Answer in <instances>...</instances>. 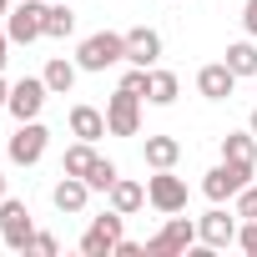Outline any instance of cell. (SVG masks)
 Segmentation results:
<instances>
[{
	"label": "cell",
	"instance_id": "6da1fadb",
	"mask_svg": "<svg viewBox=\"0 0 257 257\" xmlns=\"http://www.w3.org/2000/svg\"><path fill=\"white\" fill-rule=\"evenodd\" d=\"M116 61H126V36L121 31H96V36H86L81 46H76V66L81 71H111Z\"/></svg>",
	"mask_w": 257,
	"mask_h": 257
},
{
	"label": "cell",
	"instance_id": "7a4b0ae2",
	"mask_svg": "<svg viewBox=\"0 0 257 257\" xmlns=\"http://www.w3.org/2000/svg\"><path fill=\"white\" fill-rule=\"evenodd\" d=\"M252 162H217L207 177H202V192H207V202H232L247 182H252Z\"/></svg>",
	"mask_w": 257,
	"mask_h": 257
},
{
	"label": "cell",
	"instance_id": "3957f363",
	"mask_svg": "<svg viewBox=\"0 0 257 257\" xmlns=\"http://www.w3.org/2000/svg\"><path fill=\"white\" fill-rule=\"evenodd\" d=\"M192 247H197V222L182 217V212H172V217L162 222V232L147 237V252H152V257H177V252H192Z\"/></svg>",
	"mask_w": 257,
	"mask_h": 257
},
{
	"label": "cell",
	"instance_id": "277c9868",
	"mask_svg": "<svg viewBox=\"0 0 257 257\" xmlns=\"http://www.w3.org/2000/svg\"><path fill=\"white\" fill-rule=\"evenodd\" d=\"M31 237H36L31 207L21 197H6V202H0V242H6L11 252H31Z\"/></svg>",
	"mask_w": 257,
	"mask_h": 257
},
{
	"label": "cell",
	"instance_id": "5b68a950",
	"mask_svg": "<svg viewBox=\"0 0 257 257\" xmlns=\"http://www.w3.org/2000/svg\"><path fill=\"white\" fill-rule=\"evenodd\" d=\"M46 142H51V132L41 126V116H36V121H16V132H11V142H6V157H11L16 167H36V162L46 157Z\"/></svg>",
	"mask_w": 257,
	"mask_h": 257
},
{
	"label": "cell",
	"instance_id": "8992f818",
	"mask_svg": "<svg viewBox=\"0 0 257 257\" xmlns=\"http://www.w3.org/2000/svg\"><path fill=\"white\" fill-rule=\"evenodd\" d=\"M142 101H147V96L116 86V96L106 101V132H111V137H137V132H142Z\"/></svg>",
	"mask_w": 257,
	"mask_h": 257
},
{
	"label": "cell",
	"instance_id": "52a82bcc",
	"mask_svg": "<svg viewBox=\"0 0 257 257\" xmlns=\"http://www.w3.org/2000/svg\"><path fill=\"white\" fill-rule=\"evenodd\" d=\"M6 36L11 46H31L46 36V0H21V6H11L6 16Z\"/></svg>",
	"mask_w": 257,
	"mask_h": 257
},
{
	"label": "cell",
	"instance_id": "ba28073f",
	"mask_svg": "<svg viewBox=\"0 0 257 257\" xmlns=\"http://www.w3.org/2000/svg\"><path fill=\"white\" fill-rule=\"evenodd\" d=\"M237 212H222V202L207 212V217H197V242L207 247V252H222V247H237Z\"/></svg>",
	"mask_w": 257,
	"mask_h": 257
},
{
	"label": "cell",
	"instance_id": "9c48e42d",
	"mask_svg": "<svg viewBox=\"0 0 257 257\" xmlns=\"http://www.w3.org/2000/svg\"><path fill=\"white\" fill-rule=\"evenodd\" d=\"M121 212L111 207V212H101V217H91V227L81 232V252L86 257H111L116 252V242H121Z\"/></svg>",
	"mask_w": 257,
	"mask_h": 257
},
{
	"label": "cell",
	"instance_id": "30bf717a",
	"mask_svg": "<svg viewBox=\"0 0 257 257\" xmlns=\"http://www.w3.org/2000/svg\"><path fill=\"white\" fill-rule=\"evenodd\" d=\"M46 96H51L46 76H21V81L11 86V101H6V111H11L16 121H36V116H41V106H46Z\"/></svg>",
	"mask_w": 257,
	"mask_h": 257
},
{
	"label": "cell",
	"instance_id": "8fae6325",
	"mask_svg": "<svg viewBox=\"0 0 257 257\" xmlns=\"http://www.w3.org/2000/svg\"><path fill=\"white\" fill-rule=\"evenodd\" d=\"M147 202H152L162 217H172V212H187V182H182V177H172V167H167V172L147 177Z\"/></svg>",
	"mask_w": 257,
	"mask_h": 257
},
{
	"label": "cell",
	"instance_id": "7c38bea8",
	"mask_svg": "<svg viewBox=\"0 0 257 257\" xmlns=\"http://www.w3.org/2000/svg\"><path fill=\"white\" fill-rule=\"evenodd\" d=\"M51 202H56V212H66V217H81V212H86V202H91V187H86V177H71V172H61V182L51 187Z\"/></svg>",
	"mask_w": 257,
	"mask_h": 257
},
{
	"label": "cell",
	"instance_id": "4fadbf2b",
	"mask_svg": "<svg viewBox=\"0 0 257 257\" xmlns=\"http://www.w3.org/2000/svg\"><path fill=\"white\" fill-rule=\"evenodd\" d=\"M197 91H202L207 101H227V96L237 91V76H232V66H227V61H212V66H202V71H197Z\"/></svg>",
	"mask_w": 257,
	"mask_h": 257
},
{
	"label": "cell",
	"instance_id": "5bb4252c",
	"mask_svg": "<svg viewBox=\"0 0 257 257\" xmlns=\"http://www.w3.org/2000/svg\"><path fill=\"white\" fill-rule=\"evenodd\" d=\"M126 61H132V66H157V61H162V36H157L152 26L126 31Z\"/></svg>",
	"mask_w": 257,
	"mask_h": 257
},
{
	"label": "cell",
	"instance_id": "9a60e30c",
	"mask_svg": "<svg viewBox=\"0 0 257 257\" xmlns=\"http://www.w3.org/2000/svg\"><path fill=\"white\" fill-rule=\"evenodd\" d=\"M106 202H111L121 217H132V212H142V207H147V187H142V182H132V177H116V182H111V192H106Z\"/></svg>",
	"mask_w": 257,
	"mask_h": 257
},
{
	"label": "cell",
	"instance_id": "2e32d148",
	"mask_svg": "<svg viewBox=\"0 0 257 257\" xmlns=\"http://www.w3.org/2000/svg\"><path fill=\"white\" fill-rule=\"evenodd\" d=\"M71 137H76V142H101V137H111V132H106V111H96V106H71Z\"/></svg>",
	"mask_w": 257,
	"mask_h": 257
},
{
	"label": "cell",
	"instance_id": "e0dca14e",
	"mask_svg": "<svg viewBox=\"0 0 257 257\" xmlns=\"http://www.w3.org/2000/svg\"><path fill=\"white\" fill-rule=\"evenodd\" d=\"M142 157H147V167H152V172H167V167H177V162H182V142H177V137H147Z\"/></svg>",
	"mask_w": 257,
	"mask_h": 257
},
{
	"label": "cell",
	"instance_id": "ac0fdd59",
	"mask_svg": "<svg viewBox=\"0 0 257 257\" xmlns=\"http://www.w3.org/2000/svg\"><path fill=\"white\" fill-rule=\"evenodd\" d=\"M76 71H81L76 61H66V56H51L41 76H46V86H51V96H71V86H76Z\"/></svg>",
	"mask_w": 257,
	"mask_h": 257
},
{
	"label": "cell",
	"instance_id": "d6986e66",
	"mask_svg": "<svg viewBox=\"0 0 257 257\" xmlns=\"http://www.w3.org/2000/svg\"><path fill=\"white\" fill-rule=\"evenodd\" d=\"M177 96H182V81H177L172 71L152 66V81H147V101H152V106H172Z\"/></svg>",
	"mask_w": 257,
	"mask_h": 257
},
{
	"label": "cell",
	"instance_id": "ffe728a7",
	"mask_svg": "<svg viewBox=\"0 0 257 257\" xmlns=\"http://www.w3.org/2000/svg\"><path fill=\"white\" fill-rule=\"evenodd\" d=\"M76 31V16L66 0H46V41H66Z\"/></svg>",
	"mask_w": 257,
	"mask_h": 257
},
{
	"label": "cell",
	"instance_id": "44dd1931",
	"mask_svg": "<svg viewBox=\"0 0 257 257\" xmlns=\"http://www.w3.org/2000/svg\"><path fill=\"white\" fill-rule=\"evenodd\" d=\"M222 162H252L257 167V137L252 132H227L222 137Z\"/></svg>",
	"mask_w": 257,
	"mask_h": 257
},
{
	"label": "cell",
	"instance_id": "7402d4cb",
	"mask_svg": "<svg viewBox=\"0 0 257 257\" xmlns=\"http://www.w3.org/2000/svg\"><path fill=\"white\" fill-rule=\"evenodd\" d=\"M227 66H232V76H237V81H242V76H252V81H257V46H252V36L227 46Z\"/></svg>",
	"mask_w": 257,
	"mask_h": 257
},
{
	"label": "cell",
	"instance_id": "603a6c76",
	"mask_svg": "<svg viewBox=\"0 0 257 257\" xmlns=\"http://www.w3.org/2000/svg\"><path fill=\"white\" fill-rule=\"evenodd\" d=\"M96 167V142H76V147H66V157H61V172H71V177H86Z\"/></svg>",
	"mask_w": 257,
	"mask_h": 257
},
{
	"label": "cell",
	"instance_id": "cb8c5ba5",
	"mask_svg": "<svg viewBox=\"0 0 257 257\" xmlns=\"http://www.w3.org/2000/svg\"><path fill=\"white\" fill-rule=\"evenodd\" d=\"M121 172H116V162H106V157H96V167L86 172V187L91 192H111V182H116Z\"/></svg>",
	"mask_w": 257,
	"mask_h": 257
},
{
	"label": "cell",
	"instance_id": "d4e9b609",
	"mask_svg": "<svg viewBox=\"0 0 257 257\" xmlns=\"http://www.w3.org/2000/svg\"><path fill=\"white\" fill-rule=\"evenodd\" d=\"M232 212H237L242 222H252V217H257V187H252V182H247V187L232 197Z\"/></svg>",
	"mask_w": 257,
	"mask_h": 257
},
{
	"label": "cell",
	"instance_id": "484cf974",
	"mask_svg": "<svg viewBox=\"0 0 257 257\" xmlns=\"http://www.w3.org/2000/svg\"><path fill=\"white\" fill-rule=\"evenodd\" d=\"M237 247H242V252H247V257H257V217H252V222H242V227H237Z\"/></svg>",
	"mask_w": 257,
	"mask_h": 257
},
{
	"label": "cell",
	"instance_id": "4316f807",
	"mask_svg": "<svg viewBox=\"0 0 257 257\" xmlns=\"http://www.w3.org/2000/svg\"><path fill=\"white\" fill-rule=\"evenodd\" d=\"M31 252H41V257H56V252H61V242H56L51 232H36V237H31Z\"/></svg>",
	"mask_w": 257,
	"mask_h": 257
},
{
	"label": "cell",
	"instance_id": "83f0119b",
	"mask_svg": "<svg viewBox=\"0 0 257 257\" xmlns=\"http://www.w3.org/2000/svg\"><path fill=\"white\" fill-rule=\"evenodd\" d=\"M242 31L257 41V0H247V6H242Z\"/></svg>",
	"mask_w": 257,
	"mask_h": 257
},
{
	"label": "cell",
	"instance_id": "f1b7e54d",
	"mask_svg": "<svg viewBox=\"0 0 257 257\" xmlns=\"http://www.w3.org/2000/svg\"><path fill=\"white\" fill-rule=\"evenodd\" d=\"M142 252H147V247L132 242V237H121V242H116V257H142Z\"/></svg>",
	"mask_w": 257,
	"mask_h": 257
},
{
	"label": "cell",
	"instance_id": "f546056e",
	"mask_svg": "<svg viewBox=\"0 0 257 257\" xmlns=\"http://www.w3.org/2000/svg\"><path fill=\"white\" fill-rule=\"evenodd\" d=\"M6 61H11V36L0 31V71H6Z\"/></svg>",
	"mask_w": 257,
	"mask_h": 257
},
{
	"label": "cell",
	"instance_id": "4dcf8cb0",
	"mask_svg": "<svg viewBox=\"0 0 257 257\" xmlns=\"http://www.w3.org/2000/svg\"><path fill=\"white\" fill-rule=\"evenodd\" d=\"M6 101H11V86H6V81H0V111H6Z\"/></svg>",
	"mask_w": 257,
	"mask_h": 257
},
{
	"label": "cell",
	"instance_id": "1f68e13d",
	"mask_svg": "<svg viewBox=\"0 0 257 257\" xmlns=\"http://www.w3.org/2000/svg\"><path fill=\"white\" fill-rule=\"evenodd\" d=\"M247 132H252V137H257V106H252V116H247Z\"/></svg>",
	"mask_w": 257,
	"mask_h": 257
},
{
	"label": "cell",
	"instance_id": "d6a6232c",
	"mask_svg": "<svg viewBox=\"0 0 257 257\" xmlns=\"http://www.w3.org/2000/svg\"><path fill=\"white\" fill-rule=\"evenodd\" d=\"M11 6H16V0H0V21H6V16H11Z\"/></svg>",
	"mask_w": 257,
	"mask_h": 257
},
{
	"label": "cell",
	"instance_id": "836d02e7",
	"mask_svg": "<svg viewBox=\"0 0 257 257\" xmlns=\"http://www.w3.org/2000/svg\"><path fill=\"white\" fill-rule=\"evenodd\" d=\"M0 202H6V172H0Z\"/></svg>",
	"mask_w": 257,
	"mask_h": 257
}]
</instances>
